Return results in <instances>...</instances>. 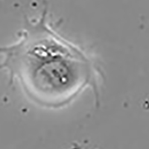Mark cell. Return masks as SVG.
<instances>
[{"label": "cell", "instance_id": "6da1fadb", "mask_svg": "<svg viewBox=\"0 0 149 149\" xmlns=\"http://www.w3.org/2000/svg\"><path fill=\"white\" fill-rule=\"evenodd\" d=\"M0 68L18 82L24 94L42 107H66L86 89L98 103L102 74L95 60L50 26L47 7L40 17L26 19L17 42L0 47Z\"/></svg>", "mask_w": 149, "mask_h": 149}]
</instances>
